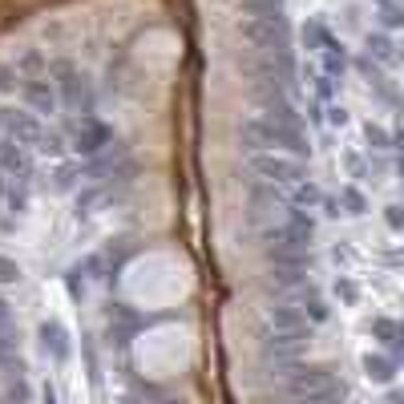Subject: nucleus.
I'll return each instance as SVG.
<instances>
[{"label": "nucleus", "instance_id": "1", "mask_svg": "<svg viewBox=\"0 0 404 404\" xmlns=\"http://www.w3.org/2000/svg\"><path fill=\"white\" fill-rule=\"evenodd\" d=\"M178 279H182V263H178V255L166 251L138 255L126 267V287L138 291V303H154L158 295H178Z\"/></svg>", "mask_w": 404, "mask_h": 404}]
</instances>
